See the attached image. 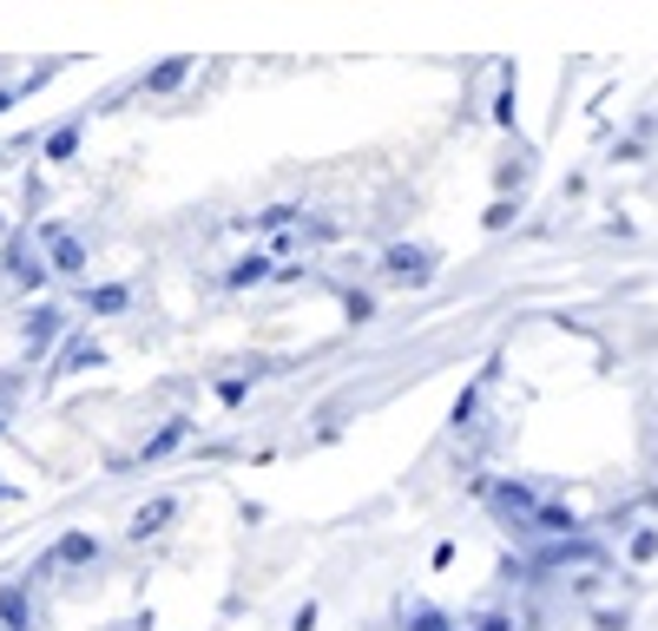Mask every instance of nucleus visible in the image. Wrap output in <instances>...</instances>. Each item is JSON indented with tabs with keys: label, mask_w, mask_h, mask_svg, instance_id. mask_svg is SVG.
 I'll return each instance as SVG.
<instances>
[{
	"label": "nucleus",
	"mask_w": 658,
	"mask_h": 631,
	"mask_svg": "<svg viewBox=\"0 0 658 631\" xmlns=\"http://www.w3.org/2000/svg\"><path fill=\"white\" fill-rule=\"evenodd\" d=\"M389 277H395V283H428V277H435V250L395 244V250H389Z\"/></svg>",
	"instance_id": "nucleus-1"
},
{
	"label": "nucleus",
	"mask_w": 658,
	"mask_h": 631,
	"mask_svg": "<svg viewBox=\"0 0 658 631\" xmlns=\"http://www.w3.org/2000/svg\"><path fill=\"white\" fill-rule=\"evenodd\" d=\"M53 263H59L66 277H79V270H86V250H79L73 237H53Z\"/></svg>",
	"instance_id": "nucleus-2"
},
{
	"label": "nucleus",
	"mask_w": 658,
	"mask_h": 631,
	"mask_svg": "<svg viewBox=\"0 0 658 631\" xmlns=\"http://www.w3.org/2000/svg\"><path fill=\"white\" fill-rule=\"evenodd\" d=\"M185 66H191V59H165V66H158V72H152L145 86H152V92H171V86L185 79Z\"/></svg>",
	"instance_id": "nucleus-3"
},
{
	"label": "nucleus",
	"mask_w": 658,
	"mask_h": 631,
	"mask_svg": "<svg viewBox=\"0 0 658 631\" xmlns=\"http://www.w3.org/2000/svg\"><path fill=\"white\" fill-rule=\"evenodd\" d=\"M257 277H270V263H264V257H250V263H237V270H231V283H237V290H250Z\"/></svg>",
	"instance_id": "nucleus-4"
},
{
	"label": "nucleus",
	"mask_w": 658,
	"mask_h": 631,
	"mask_svg": "<svg viewBox=\"0 0 658 631\" xmlns=\"http://www.w3.org/2000/svg\"><path fill=\"white\" fill-rule=\"evenodd\" d=\"M92 309H99V316H112V309H125V290H119V283H105V290H92Z\"/></svg>",
	"instance_id": "nucleus-5"
},
{
	"label": "nucleus",
	"mask_w": 658,
	"mask_h": 631,
	"mask_svg": "<svg viewBox=\"0 0 658 631\" xmlns=\"http://www.w3.org/2000/svg\"><path fill=\"white\" fill-rule=\"evenodd\" d=\"M53 323H59L53 309H40V316H33V349H46V342H53Z\"/></svg>",
	"instance_id": "nucleus-6"
}]
</instances>
